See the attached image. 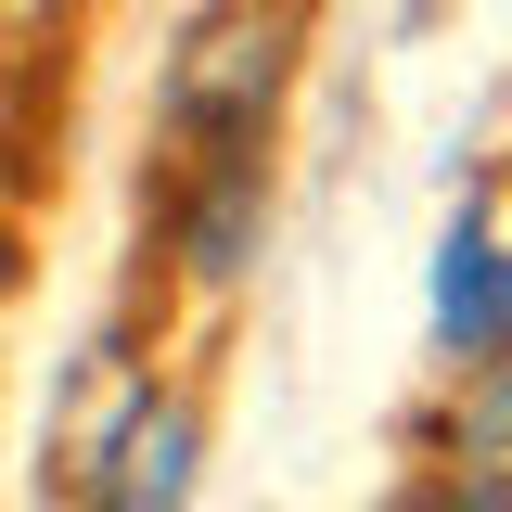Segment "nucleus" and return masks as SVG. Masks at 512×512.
Listing matches in <instances>:
<instances>
[{"instance_id": "nucleus-1", "label": "nucleus", "mask_w": 512, "mask_h": 512, "mask_svg": "<svg viewBox=\"0 0 512 512\" xmlns=\"http://www.w3.org/2000/svg\"><path fill=\"white\" fill-rule=\"evenodd\" d=\"M295 39H308L295 0H218L180 39V64H167V128L192 154H244L269 128V103L295 90Z\"/></svg>"}, {"instance_id": "nucleus-2", "label": "nucleus", "mask_w": 512, "mask_h": 512, "mask_svg": "<svg viewBox=\"0 0 512 512\" xmlns=\"http://www.w3.org/2000/svg\"><path fill=\"white\" fill-rule=\"evenodd\" d=\"M436 346L474 372V359H500L512 346V244L500 231H474V218H448V244H436Z\"/></svg>"}, {"instance_id": "nucleus-3", "label": "nucleus", "mask_w": 512, "mask_h": 512, "mask_svg": "<svg viewBox=\"0 0 512 512\" xmlns=\"http://www.w3.org/2000/svg\"><path fill=\"white\" fill-rule=\"evenodd\" d=\"M192 448H205V423H192L180 397H141L116 423V448H103V474H90V500H116V512L192 500Z\"/></svg>"}, {"instance_id": "nucleus-4", "label": "nucleus", "mask_w": 512, "mask_h": 512, "mask_svg": "<svg viewBox=\"0 0 512 512\" xmlns=\"http://www.w3.org/2000/svg\"><path fill=\"white\" fill-rule=\"evenodd\" d=\"M256 231H269L256 154H205V192H192V218H180V256H192V282H244Z\"/></svg>"}, {"instance_id": "nucleus-5", "label": "nucleus", "mask_w": 512, "mask_h": 512, "mask_svg": "<svg viewBox=\"0 0 512 512\" xmlns=\"http://www.w3.org/2000/svg\"><path fill=\"white\" fill-rule=\"evenodd\" d=\"M474 372H487V384H474V410H461V461L512 448V346H500V359H474Z\"/></svg>"}, {"instance_id": "nucleus-6", "label": "nucleus", "mask_w": 512, "mask_h": 512, "mask_svg": "<svg viewBox=\"0 0 512 512\" xmlns=\"http://www.w3.org/2000/svg\"><path fill=\"white\" fill-rule=\"evenodd\" d=\"M13 282H26V256H13V231H0V295H13Z\"/></svg>"}]
</instances>
